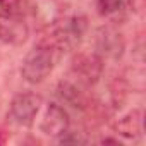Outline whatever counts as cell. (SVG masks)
<instances>
[{"mask_svg": "<svg viewBox=\"0 0 146 146\" xmlns=\"http://www.w3.org/2000/svg\"><path fill=\"white\" fill-rule=\"evenodd\" d=\"M117 134L127 139H137L143 134V110H131L115 124Z\"/></svg>", "mask_w": 146, "mask_h": 146, "instance_id": "obj_8", "label": "cell"}, {"mask_svg": "<svg viewBox=\"0 0 146 146\" xmlns=\"http://www.w3.org/2000/svg\"><path fill=\"white\" fill-rule=\"evenodd\" d=\"M69 125H70L69 113L60 103L52 102L50 105H46L41 124H40V129L43 134L52 137H60L64 132L69 131Z\"/></svg>", "mask_w": 146, "mask_h": 146, "instance_id": "obj_6", "label": "cell"}, {"mask_svg": "<svg viewBox=\"0 0 146 146\" xmlns=\"http://www.w3.org/2000/svg\"><path fill=\"white\" fill-rule=\"evenodd\" d=\"M21 14V0H0V17H12Z\"/></svg>", "mask_w": 146, "mask_h": 146, "instance_id": "obj_11", "label": "cell"}, {"mask_svg": "<svg viewBox=\"0 0 146 146\" xmlns=\"http://www.w3.org/2000/svg\"><path fill=\"white\" fill-rule=\"evenodd\" d=\"M88 29V21L81 14L65 16L52 26V35L46 41H50L58 52L74 50L84 38Z\"/></svg>", "mask_w": 146, "mask_h": 146, "instance_id": "obj_2", "label": "cell"}, {"mask_svg": "<svg viewBox=\"0 0 146 146\" xmlns=\"http://www.w3.org/2000/svg\"><path fill=\"white\" fill-rule=\"evenodd\" d=\"M95 48H96V55H100L103 60H119L124 53L125 48V41L122 33L112 26V24H105L102 28H98L96 36H95Z\"/></svg>", "mask_w": 146, "mask_h": 146, "instance_id": "obj_4", "label": "cell"}, {"mask_svg": "<svg viewBox=\"0 0 146 146\" xmlns=\"http://www.w3.org/2000/svg\"><path fill=\"white\" fill-rule=\"evenodd\" d=\"M72 72L78 78L79 84L91 86L95 84L103 72V58L96 53H83L78 55L72 62Z\"/></svg>", "mask_w": 146, "mask_h": 146, "instance_id": "obj_5", "label": "cell"}, {"mask_svg": "<svg viewBox=\"0 0 146 146\" xmlns=\"http://www.w3.org/2000/svg\"><path fill=\"white\" fill-rule=\"evenodd\" d=\"M58 50L50 43V41H41L35 45L24 57L23 65H21V74L24 81L31 84H38L45 81L55 67V62L58 58Z\"/></svg>", "mask_w": 146, "mask_h": 146, "instance_id": "obj_1", "label": "cell"}, {"mask_svg": "<svg viewBox=\"0 0 146 146\" xmlns=\"http://www.w3.org/2000/svg\"><path fill=\"white\" fill-rule=\"evenodd\" d=\"M43 98L36 93L26 91V93H19L12 98L11 105H9V113L7 117L11 119V122L21 125V127H29L33 125L40 108H41Z\"/></svg>", "mask_w": 146, "mask_h": 146, "instance_id": "obj_3", "label": "cell"}, {"mask_svg": "<svg viewBox=\"0 0 146 146\" xmlns=\"http://www.w3.org/2000/svg\"><path fill=\"white\" fill-rule=\"evenodd\" d=\"M96 4H98V11L102 16L112 21H119L131 9L132 0H96Z\"/></svg>", "mask_w": 146, "mask_h": 146, "instance_id": "obj_10", "label": "cell"}, {"mask_svg": "<svg viewBox=\"0 0 146 146\" xmlns=\"http://www.w3.org/2000/svg\"><path fill=\"white\" fill-rule=\"evenodd\" d=\"M58 141L62 144H69V143H72V144H81V143H86V139L81 136V132H70V131L64 132L58 137Z\"/></svg>", "mask_w": 146, "mask_h": 146, "instance_id": "obj_12", "label": "cell"}, {"mask_svg": "<svg viewBox=\"0 0 146 146\" xmlns=\"http://www.w3.org/2000/svg\"><path fill=\"white\" fill-rule=\"evenodd\" d=\"M28 38V26L24 21L19 19V16L12 17H0V41L21 45Z\"/></svg>", "mask_w": 146, "mask_h": 146, "instance_id": "obj_7", "label": "cell"}, {"mask_svg": "<svg viewBox=\"0 0 146 146\" xmlns=\"http://www.w3.org/2000/svg\"><path fill=\"white\" fill-rule=\"evenodd\" d=\"M57 95L62 98L64 103L69 107L76 108V110H84L86 108V95L81 91L79 83H72V81H62L57 88Z\"/></svg>", "mask_w": 146, "mask_h": 146, "instance_id": "obj_9", "label": "cell"}]
</instances>
